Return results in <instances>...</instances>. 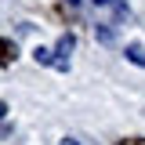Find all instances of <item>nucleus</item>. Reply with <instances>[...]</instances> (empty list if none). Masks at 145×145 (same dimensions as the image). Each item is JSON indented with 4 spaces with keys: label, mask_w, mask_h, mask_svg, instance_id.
I'll return each mask as SVG.
<instances>
[{
    "label": "nucleus",
    "mask_w": 145,
    "mask_h": 145,
    "mask_svg": "<svg viewBox=\"0 0 145 145\" xmlns=\"http://www.w3.org/2000/svg\"><path fill=\"white\" fill-rule=\"evenodd\" d=\"M127 58H131V62H138V65H145V51L138 47V44H131V47H127Z\"/></svg>",
    "instance_id": "20e7f679"
},
{
    "label": "nucleus",
    "mask_w": 145,
    "mask_h": 145,
    "mask_svg": "<svg viewBox=\"0 0 145 145\" xmlns=\"http://www.w3.org/2000/svg\"><path fill=\"white\" fill-rule=\"evenodd\" d=\"M116 145H145V138H120Z\"/></svg>",
    "instance_id": "39448f33"
},
{
    "label": "nucleus",
    "mask_w": 145,
    "mask_h": 145,
    "mask_svg": "<svg viewBox=\"0 0 145 145\" xmlns=\"http://www.w3.org/2000/svg\"><path fill=\"white\" fill-rule=\"evenodd\" d=\"M94 4H109V0H94Z\"/></svg>",
    "instance_id": "1a4fd4ad"
},
{
    "label": "nucleus",
    "mask_w": 145,
    "mask_h": 145,
    "mask_svg": "<svg viewBox=\"0 0 145 145\" xmlns=\"http://www.w3.org/2000/svg\"><path fill=\"white\" fill-rule=\"evenodd\" d=\"M4 112H7V105H4V102H0V116H4Z\"/></svg>",
    "instance_id": "0eeeda50"
},
{
    "label": "nucleus",
    "mask_w": 145,
    "mask_h": 145,
    "mask_svg": "<svg viewBox=\"0 0 145 145\" xmlns=\"http://www.w3.org/2000/svg\"><path fill=\"white\" fill-rule=\"evenodd\" d=\"M62 145H80V142H76V138H62Z\"/></svg>",
    "instance_id": "423d86ee"
},
{
    "label": "nucleus",
    "mask_w": 145,
    "mask_h": 145,
    "mask_svg": "<svg viewBox=\"0 0 145 145\" xmlns=\"http://www.w3.org/2000/svg\"><path fill=\"white\" fill-rule=\"evenodd\" d=\"M33 58L40 62V65H54V51H47V47H36V51H33Z\"/></svg>",
    "instance_id": "7ed1b4c3"
},
{
    "label": "nucleus",
    "mask_w": 145,
    "mask_h": 145,
    "mask_svg": "<svg viewBox=\"0 0 145 145\" xmlns=\"http://www.w3.org/2000/svg\"><path fill=\"white\" fill-rule=\"evenodd\" d=\"M7 62H15V44L11 40H0V65H7Z\"/></svg>",
    "instance_id": "f03ea898"
},
{
    "label": "nucleus",
    "mask_w": 145,
    "mask_h": 145,
    "mask_svg": "<svg viewBox=\"0 0 145 145\" xmlns=\"http://www.w3.org/2000/svg\"><path fill=\"white\" fill-rule=\"evenodd\" d=\"M69 4H72V7H76V4H80V0H69Z\"/></svg>",
    "instance_id": "6e6552de"
},
{
    "label": "nucleus",
    "mask_w": 145,
    "mask_h": 145,
    "mask_svg": "<svg viewBox=\"0 0 145 145\" xmlns=\"http://www.w3.org/2000/svg\"><path fill=\"white\" fill-rule=\"evenodd\" d=\"M72 44H76V40H72L69 33H65L62 40H58V51H54V69H62V72L69 69V58H65V54L72 51Z\"/></svg>",
    "instance_id": "f257e3e1"
}]
</instances>
